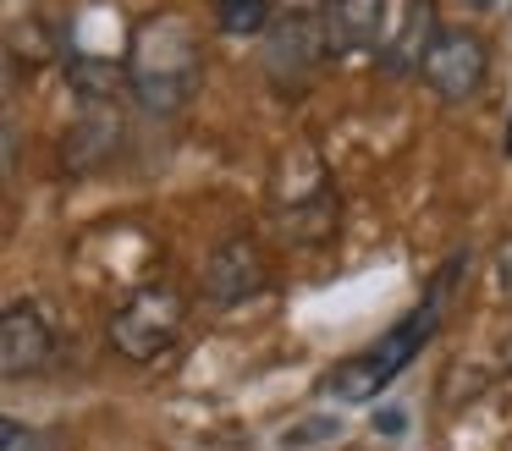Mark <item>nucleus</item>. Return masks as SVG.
I'll return each mask as SVG.
<instances>
[{
	"label": "nucleus",
	"instance_id": "nucleus-1",
	"mask_svg": "<svg viewBox=\"0 0 512 451\" xmlns=\"http://www.w3.org/2000/svg\"><path fill=\"white\" fill-rule=\"evenodd\" d=\"M468 264V248L452 253V259L435 270L430 292L419 297V303L408 308V314L397 319V325L386 330V336L375 341L369 352H353V358H342L331 374H325V396H336V402H369V396H380L391 380H397L402 369H408L413 358H419V347L435 336V325H441L446 314V292L457 286V275H463Z\"/></svg>",
	"mask_w": 512,
	"mask_h": 451
},
{
	"label": "nucleus",
	"instance_id": "nucleus-2",
	"mask_svg": "<svg viewBox=\"0 0 512 451\" xmlns=\"http://www.w3.org/2000/svg\"><path fill=\"white\" fill-rule=\"evenodd\" d=\"M127 77H133V94L144 99V110L155 116H171L193 99L204 77V55L199 39L182 17H149L144 28L133 33V61H127Z\"/></svg>",
	"mask_w": 512,
	"mask_h": 451
},
{
	"label": "nucleus",
	"instance_id": "nucleus-3",
	"mask_svg": "<svg viewBox=\"0 0 512 451\" xmlns=\"http://www.w3.org/2000/svg\"><path fill=\"white\" fill-rule=\"evenodd\" d=\"M182 314H188V308H182V297L171 292V286H138V292L111 314L105 341H111V352H122L127 363H155L160 352L177 347Z\"/></svg>",
	"mask_w": 512,
	"mask_h": 451
},
{
	"label": "nucleus",
	"instance_id": "nucleus-4",
	"mask_svg": "<svg viewBox=\"0 0 512 451\" xmlns=\"http://www.w3.org/2000/svg\"><path fill=\"white\" fill-rule=\"evenodd\" d=\"M485 72H490V55L479 44V33H468V28H441L419 66L424 88L435 99H446V105H468L485 88Z\"/></svg>",
	"mask_w": 512,
	"mask_h": 451
},
{
	"label": "nucleus",
	"instance_id": "nucleus-5",
	"mask_svg": "<svg viewBox=\"0 0 512 451\" xmlns=\"http://www.w3.org/2000/svg\"><path fill=\"white\" fill-rule=\"evenodd\" d=\"M265 259H259V248L248 237H232L221 242V248L210 253V264H204V292H210V303L232 308V303H248V297L265 292Z\"/></svg>",
	"mask_w": 512,
	"mask_h": 451
},
{
	"label": "nucleus",
	"instance_id": "nucleus-6",
	"mask_svg": "<svg viewBox=\"0 0 512 451\" xmlns=\"http://www.w3.org/2000/svg\"><path fill=\"white\" fill-rule=\"evenodd\" d=\"M320 55H331V33L320 17H287L265 44V66L276 83H303Z\"/></svg>",
	"mask_w": 512,
	"mask_h": 451
},
{
	"label": "nucleus",
	"instance_id": "nucleus-7",
	"mask_svg": "<svg viewBox=\"0 0 512 451\" xmlns=\"http://www.w3.org/2000/svg\"><path fill=\"white\" fill-rule=\"evenodd\" d=\"M50 358V325L34 303H12L0 319V369L6 380H23V374L45 369Z\"/></svg>",
	"mask_w": 512,
	"mask_h": 451
},
{
	"label": "nucleus",
	"instance_id": "nucleus-8",
	"mask_svg": "<svg viewBox=\"0 0 512 451\" xmlns=\"http://www.w3.org/2000/svg\"><path fill=\"white\" fill-rule=\"evenodd\" d=\"M435 33H441L435 28V0H408L402 17H397V28L386 33V44H380V66H386L391 77H419Z\"/></svg>",
	"mask_w": 512,
	"mask_h": 451
},
{
	"label": "nucleus",
	"instance_id": "nucleus-9",
	"mask_svg": "<svg viewBox=\"0 0 512 451\" xmlns=\"http://www.w3.org/2000/svg\"><path fill=\"white\" fill-rule=\"evenodd\" d=\"M325 33H331V55L380 50L386 44V0H342L325 17Z\"/></svg>",
	"mask_w": 512,
	"mask_h": 451
},
{
	"label": "nucleus",
	"instance_id": "nucleus-10",
	"mask_svg": "<svg viewBox=\"0 0 512 451\" xmlns=\"http://www.w3.org/2000/svg\"><path fill=\"white\" fill-rule=\"evenodd\" d=\"M336 209H342V204H336V193L325 187V176H320L309 193H298L287 209H276V215H281V231H287V237L320 242V237H331V231H336Z\"/></svg>",
	"mask_w": 512,
	"mask_h": 451
},
{
	"label": "nucleus",
	"instance_id": "nucleus-11",
	"mask_svg": "<svg viewBox=\"0 0 512 451\" xmlns=\"http://www.w3.org/2000/svg\"><path fill=\"white\" fill-rule=\"evenodd\" d=\"M210 11L221 22V33H232V39L265 33V22H270V0H210Z\"/></svg>",
	"mask_w": 512,
	"mask_h": 451
},
{
	"label": "nucleus",
	"instance_id": "nucleus-12",
	"mask_svg": "<svg viewBox=\"0 0 512 451\" xmlns=\"http://www.w3.org/2000/svg\"><path fill=\"white\" fill-rule=\"evenodd\" d=\"M67 72H72L67 83H78L83 99H116V88L133 83V77H127L122 66H111V61H72Z\"/></svg>",
	"mask_w": 512,
	"mask_h": 451
},
{
	"label": "nucleus",
	"instance_id": "nucleus-13",
	"mask_svg": "<svg viewBox=\"0 0 512 451\" xmlns=\"http://www.w3.org/2000/svg\"><path fill=\"white\" fill-rule=\"evenodd\" d=\"M336 435H342V418L314 413V418H303V424H292L287 435H281V446H287V451H303V446H325V440H336Z\"/></svg>",
	"mask_w": 512,
	"mask_h": 451
},
{
	"label": "nucleus",
	"instance_id": "nucleus-14",
	"mask_svg": "<svg viewBox=\"0 0 512 451\" xmlns=\"http://www.w3.org/2000/svg\"><path fill=\"white\" fill-rule=\"evenodd\" d=\"M0 446L6 451H39V440H34V429H23L17 418H6V424H0Z\"/></svg>",
	"mask_w": 512,
	"mask_h": 451
},
{
	"label": "nucleus",
	"instance_id": "nucleus-15",
	"mask_svg": "<svg viewBox=\"0 0 512 451\" xmlns=\"http://www.w3.org/2000/svg\"><path fill=\"white\" fill-rule=\"evenodd\" d=\"M276 6L287 11V17H331L342 0H276Z\"/></svg>",
	"mask_w": 512,
	"mask_h": 451
},
{
	"label": "nucleus",
	"instance_id": "nucleus-16",
	"mask_svg": "<svg viewBox=\"0 0 512 451\" xmlns=\"http://www.w3.org/2000/svg\"><path fill=\"white\" fill-rule=\"evenodd\" d=\"M402 424H408V418H402L397 407H386V413L375 418V429H380V435H386V440H402Z\"/></svg>",
	"mask_w": 512,
	"mask_h": 451
},
{
	"label": "nucleus",
	"instance_id": "nucleus-17",
	"mask_svg": "<svg viewBox=\"0 0 512 451\" xmlns=\"http://www.w3.org/2000/svg\"><path fill=\"white\" fill-rule=\"evenodd\" d=\"M468 6H474V11H490V6H496V0H468Z\"/></svg>",
	"mask_w": 512,
	"mask_h": 451
},
{
	"label": "nucleus",
	"instance_id": "nucleus-18",
	"mask_svg": "<svg viewBox=\"0 0 512 451\" xmlns=\"http://www.w3.org/2000/svg\"><path fill=\"white\" fill-rule=\"evenodd\" d=\"M501 358H507V369H512V336H507V347H501Z\"/></svg>",
	"mask_w": 512,
	"mask_h": 451
},
{
	"label": "nucleus",
	"instance_id": "nucleus-19",
	"mask_svg": "<svg viewBox=\"0 0 512 451\" xmlns=\"http://www.w3.org/2000/svg\"><path fill=\"white\" fill-rule=\"evenodd\" d=\"M507 154H512V127H507Z\"/></svg>",
	"mask_w": 512,
	"mask_h": 451
}]
</instances>
